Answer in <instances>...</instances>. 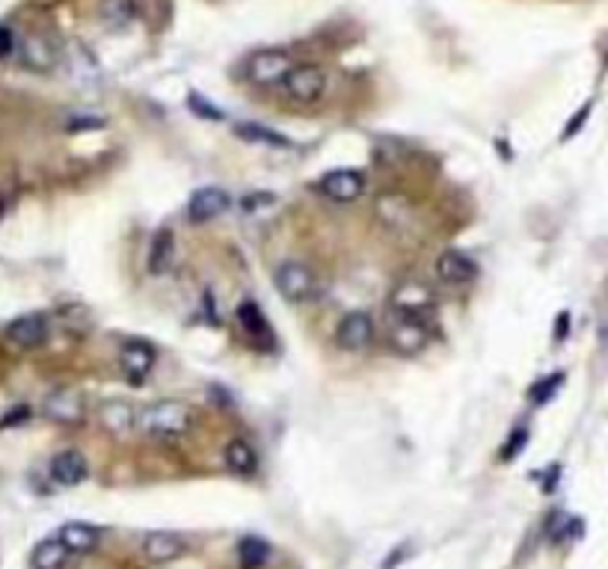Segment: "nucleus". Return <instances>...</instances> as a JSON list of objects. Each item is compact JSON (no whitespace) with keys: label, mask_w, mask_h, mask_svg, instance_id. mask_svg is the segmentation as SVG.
<instances>
[{"label":"nucleus","mask_w":608,"mask_h":569,"mask_svg":"<svg viewBox=\"0 0 608 569\" xmlns=\"http://www.w3.org/2000/svg\"><path fill=\"white\" fill-rule=\"evenodd\" d=\"M193 427V412L190 406L181 401H155L137 410V421L134 430L146 433L155 439H170V436H184Z\"/></svg>","instance_id":"obj_1"},{"label":"nucleus","mask_w":608,"mask_h":569,"mask_svg":"<svg viewBox=\"0 0 608 569\" xmlns=\"http://www.w3.org/2000/svg\"><path fill=\"white\" fill-rule=\"evenodd\" d=\"M324 89H327V74L320 65H312V63L291 65L282 78L285 98L294 101V104H315L324 96Z\"/></svg>","instance_id":"obj_2"},{"label":"nucleus","mask_w":608,"mask_h":569,"mask_svg":"<svg viewBox=\"0 0 608 569\" xmlns=\"http://www.w3.org/2000/svg\"><path fill=\"white\" fill-rule=\"evenodd\" d=\"M276 291H280L289 303H309L318 294V279L303 261H285L273 273Z\"/></svg>","instance_id":"obj_3"},{"label":"nucleus","mask_w":608,"mask_h":569,"mask_svg":"<svg viewBox=\"0 0 608 569\" xmlns=\"http://www.w3.org/2000/svg\"><path fill=\"white\" fill-rule=\"evenodd\" d=\"M291 69V54L282 48H265L256 50L247 63V78L258 87H273V83H282L285 72Z\"/></svg>","instance_id":"obj_4"},{"label":"nucleus","mask_w":608,"mask_h":569,"mask_svg":"<svg viewBox=\"0 0 608 569\" xmlns=\"http://www.w3.org/2000/svg\"><path fill=\"white\" fill-rule=\"evenodd\" d=\"M389 342L398 353L416 356L430 344V324L419 318H407V314H395L389 324Z\"/></svg>","instance_id":"obj_5"},{"label":"nucleus","mask_w":608,"mask_h":569,"mask_svg":"<svg viewBox=\"0 0 608 569\" xmlns=\"http://www.w3.org/2000/svg\"><path fill=\"white\" fill-rule=\"evenodd\" d=\"M371 342H374V320H371L368 311H350L344 314L335 327V344L348 353H362L368 350Z\"/></svg>","instance_id":"obj_6"},{"label":"nucleus","mask_w":608,"mask_h":569,"mask_svg":"<svg viewBox=\"0 0 608 569\" xmlns=\"http://www.w3.org/2000/svg\"><path fill=\"white\" fill-rule=\"evenodd\" d=\"M434 305H436V296L425 282H404L392 294L395 314H407V318L427 320L434 314Z\"/></svg>","instance_id":"obj_7"},{"label":"nucleus","mask_w":608,"mask_h":569,"mask_svg":"<svg viewBox=\"0 0 608 569\" xmlns=\"http://www.w3.org/2000/svg\"><path fill=\"white\" fill-rule=\"evenodd\" d=\"M42 412H45V419L72 427V424H81L87 419V401L74 388H57L42 401Z\"/></svg>","instance_id":"obj_8"},{"label":"nucleus","mask_w":608,"mask_h":569,"mask_svg":"<svg viewBox=\"0 0 608 569\" xmlns=\"http://www.w3.org/2000/svg\"><path fill=\"white\" fill-rule=\"evenodd\" d=\"M318 193L333 202H353L366 193V175L359 169H333L318 181Z\"/></svg>","instance_id":"obj_9"},{"label":"nucleus","mask_w":608,"mask_h":569,"mask_svg":"<svg viewBox=\"0 0 608 569\" xmlns=\"http://www.w3.org/2000/svg\"><path fill=\"white\" fill-rule=\"evenodd\" d=\"M232 208V196L223 187H199L188 202V219L190 223H208V219L223 217Z\"/></svg>","instance_id":"obj_10"},{"label":"nucleus","mask_w":608,"mask_h":569,"mask_svg":"<svg viewBox=\"0 0 608 569\" xmlns=\"http://www.w3.org/2000/svg\"><path fill=\"white\" fill-rule=\"evenodd\" d=\"M436 279L454 288L472 285L478 279V265H475V258L466 256V252L445 250L443 256L436 258Z\"/></svg>","instance_id":"obj_11"},{"label":"nucleus","mask_w":608,"mask_h":569,"mask_svg":"<svg viewBox=\"0 0 608 569\" xmlns=\"http://www.w3.org/2000/svg\"><path fill=\"white\" fill-rule=\"evenodd\" d=\"M155 362H158V350L149 342H128L119 350V368L134 386H140L155 371Z\"/></svg>","instance_id":"obj_12"},{"label":"nucleus","mask_w":608,"mask_h":569,"mask_svg":"<svg viewBox=\"0 0 608 569\" xmlns=\"http://www.w3.org/2000/svg\"><path fill=\"white\" fill-rule=\"evenodd\" d=\"M140 549L151 564H173V560H179L188 551V542L175 531H149L142 537Z\"/></svg>","instance_id":"obj_13"},{"label":"nucleus","mask_w":608,"mask_h":569,"mask_svg":"<svg viewBox=\"0 0 608 569\" xmlns=\"http://www.w3.org/2000/svg\"><path fill=\"white\" fill-rule=\"evenodd\" d=\"M235 318H238V324L243 333H247L250 342H256V347H261V350H273V327H270V320L265 318L258 303L243 300L238 305V311H235Z\"/></svg>","instance_id":"obj_14"},{"label":"nucleus","mask_w":608,"mask_h":569,"mask_svg":"<svg viewBox=\"0 0 608 569\" xmlns=\"http://www.w3.org/2000/svg\"><path fill=\"white\" fill-rule=\"evenodd\" d=\"M6 338L21 350H36L48 338V320L42 314H21L6 327Z\"/></svg>","instance_id":"obj_15"},{"label":"nucleus","mask_w":608,"mask_h":569,"mask_svg":"<svg viewBox=\"0 0 608 569\" xmlns=\"http://www.w3.org/2000/svg\"><path fill=\"white\" fill-rule=\"evenodd\" d=\"M50 478H54L60 487H78L89 478V463L87 457L81 451H74V448H65L50 460Z\"/></svg>","instance_id":"obj_16"},{"label":"nucleus","mask_w":608,"mask_h":569,"mask_svg":"<svg viewBox=\"0 0 608 569\" xmlns=\"http://www.w3.org/2000/svg\"><path fill=\"white\" fill-rule=\"evenodd\" d=\"M223 460H226V469L232 474H238V478H252V474L258 472V451L256 445L247 439H232L229 445H226L223 451Z\"/></svg>","instance_id":"obj_17"},{"label":"nucleus","mask_w":608,"mask_h":569,"mask_svg":"<svg viewBox=\"0 0 608 569\" xmlns=\"http://www.w3.org/2000/svg\"><path fill=\"white\" fill-rule=\"evenodd\" d=\"M98 421L101 427L113 436H122V433L134 430V421H137V410L128 401H104L98 406Z\"/></svg>","instance_id":"obj_18"},{"label":"nucleus","mask_w":608,"mask_h":569,"mask_svg":"<svg viewBox=\"0 0 608 569\" xmlns=\"http://www.w3.org/2000/svg\"><path fill=\"white\" fill-rule=\"evenodd\" d=\"M60 542L65 549H69V555H87V551H92L98 546L101 534L96 525H87V522H69L60 528Z\"/></svg>","instance_id":"obj_19"},{"label":"nucleus","mask_w":608,"mask_h":569,"mask_svg":"<svg viewBox=\"0 0 608 569\" xmlns=\"http://www.w3.org/2000/svg\"><path fill=\"white\" fill-rule=\"evenodd\" d=\"M173 265H175V237L170 228H160L151 237V246H149V270L160 276V273H170Z\"/></svg>","instance_id":"obj_20"},{"label":"nucleus","mask_w":608,"mask_h":569,"mask_svg":"<svg viewBox=\"0 0 608 569\" xmlns=\"http://www.w3.org/2000/svg\"><path fill=\"white\" fill-rule=\"evenodd\" d=\"M21 59H24V65H30V69L48 72V69H54V65H57V50L50 48L48 39L27 36L21 42Z\"/></svg>","instance_id":"obj_21"},{"label":"nucleus","mask_w":608,"mask_h":569,"mask_svg":"<svg viewBox=\"0 0 608 569\" xmlns=\"http://www.w3.org/2000/svg\"><path fill=\"white\" fill-rule=\"evenodd\" d=\"M65 560H69V549L63 546L60 537H48L42 540L30 555L33 569H63Z\"/></svg>","instance_id":"obj_22"},{"label":"nucleus","mask_w":608,"mask_h":569,"mask_svg":"<svg viewBox=\"0 0 608 569\" xmlns=\"http://www.w3.org/2000/svg\"><path fill=\"white\" fill-rule=\"evenodd\" d=\"M134 12H137L134 0H101V6H98L101 21H104L110 30L128 27V24L134 21Z\"/></svg>","instance_id":"obj_23"},{"label":"nucleus","mask_w":608,"mask_h":569,"mask_svg":"<svg viewBox=\"0 0 608 569\" xmlns=\"http://www.w3.org/2000/svg\"><path fill=\"white\" fill-rule=\"evenodd\" d=\"M235 134H238L241 140L247 142H261V146H270V149H291V140L282 137V134L265 128V125H256V122H241L235 125Z\"/></svg>","instance_id":"obj_24"},{"label":"nucleus","mask_w":608,"mask_h":569,"mask_svg":"<svg viewBox=\"0 0 608 569\" xmlns=\"http://www.w3.org/2000/svg\"><path fill=\"white\" fill-rule=\"evenodd\" d=\"M270 557V546L267 540L261 537H243L238 542V560L243 569H261Z\"/></svg>","instance_id":"obj_25"},{"label":"nucleus","mask_w":608,"mask_h":569,"mask_svg":"<svg viewBox=\"0 0 608 569\" xmlns=\"http://www.w3.org/2000/svg\"><path fill=\"white\" fill-rule=\"evenodd\" d=\"M573 528H576V519H570V516H564V513L549 516L546 531H549V537H552L555 542H564V540H567Z\"/></svg>","instance_id":"obj_26"},{"label":"nucleus","mask_w":608,"mask_h":569,"mask_svg":"<svg viewBox=\"0 0 608 569\" xmlns=\"http://www.w3.org/2000/svg\"><path fill=\"white\" fill-rule=\"evenodd\" d=\"M564 383V373H552V377H546L543 383H537L535 388H531V401L535 404H546L549 397H552L555 392H558V386Z\"/></svg>","instance_id":"obj_27"},{"label":"nucleus","mask_w":608,"mask_h":569,"mask_svg":"<svg viewBox=\"0 0 608 569\" xmlns=\"http://www.w3.org/2000/svg\"><path fill=\"white\" fill-rule=\"evenodd\" d=\"M69 131H92V128H104V119L101 116H72V122H65Z\"/></svg>","instance_id":"obj_28"},{"label":"nucleus","mask_w":608,"mask_h":569,"mask_svg":"<svg viewBox=\"0 0 608 569\" xmlns=\"http://www.w3.org/2000/svg\"><path fill=\"white\" fill-rule=\"evenodd\" d=\"M190 107L196 110L199 116H205V119H214V122H217V119H223V113H219V110H217L214 104H205V101H202V98L196 96V92H193V96H190Z\"/></svg>","instance_id":"obj_29"},{"label":"nucleus","mask_w":608,"mask_h":569,"mask_svg":"<svg viewBox=\"0 0 608 569\" xmlns=\"http://www.w3.org/2000/svg\"><path fill=\"white\" fill-rule=\"evenodd\" d=\"M526 439H528V430H522V427H519V433H513L511 442H508V445H504V454H502L504 460H513V457L519 454V448L526 445Z\"/></svg>","instance_id":"obj_30"},{"label":"nucleus","mask_w":608,"mask_h":569,"mask_svg":"<svg viewBox=\"0 0 608 569\" xmlns=\"http://www.w3.org/2000/svg\"><path fill=\"white\" fill-rule=\"evenodd\" d=\"M588 113H590V104H585V107L579 110L576 116H573V122L567 125V131H564V140H567V137H573V134H576V131L581 128V125H585V116H588Z\"/></svg>","instance_id":"obj_31"},{"label":"nucleus","mask_w":608,"mask_h":569,"mask_svg":"<svg viewBox=\"0 0 608 569\" xmlns=\"http://www.w3.org/2000/svg\"><path fill=\"white\" fill-rule=\"evenodd\" d=\"M12 48H15V36H12V30L0 27V57H10V54H12Z\"/></svg>","instance_id":"obj_32"},{"label":"nucleus","mask_w":608,"mask_h":569,"mask_svg":"<svg viewBox=\"0 0 608 569\" xmlns=\"http://www.w3.org/2000/svg\"><path fill=\"white\" fill-rule=\"evenodd\" d=\"M567 324H570V318H567V314H561V318H558V333H555V338H558V342H561L564 335H567Z\"/></svg>","instance_id":"obj_33"}]
</instances>
